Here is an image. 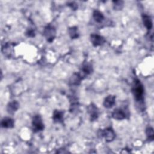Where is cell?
<instances>
[{"instance_id": "cell-1", "label": "cell", "mask_w": 154, "mask_h": 154, "mask_svg": "<svg viewBox=\"0 0 154 154\" xmlns=\"http://www.w3.org/2000/svg\"><path fill=\"white\" fill-rule=\"evenodd\" d=\"M132 92L137 102H142L144 99V90L141 81L138 79H135L133 82Z\"/></svg>"}, {"instance_id": "cell-2", "label": "cell", "mask_w": 154, "mask_h": 154, "mask_svg": "<svg viewBox=\"0 0 154 154\" xmlns=\"http://www.w3.org/2000/svg\"><path fill=\"white\" fill-rule=\"evenodd\" d=\"M98 135L100 138L104 137L106 142H111L116 138V134L113 129L111 127H108L102 130L100 129L98 132Z\"/></svg>"}, {"instance_id": "cell-3", "label": "cell", "mask_w": 154, "mask_h": 154, "mask_svg": "<svg viewBox=\"0 0 154 154\" xmlns=\"http://www.w3.org/2000/svg\"><path fill=\"white\" fill-rule=\"evenodd\" d=\"M32 129L34 132H38L43 130L44 124L42 117L40 115L36 114L32 117Z\"/></svg>"}, {"instance_id": "cell-4", "label": "cell", "mask_w": 154, "mask_h": 154, "mask_svg": "<svg viewBox=\"0 0 154 154\" xmlns=\"http://www.w3.org/2000/svg\"><path fill=\"white\" fill-rule=\"evenodd\" d=\"M43 33L47 41L51 43L55 37L56 30L53 26L51 25H48L46 26L45 27Z\"/></svg>"}, {"instance_id": "cell-5", "label": "cell", "mask_w": 154, "mask_h": 154, "mask_svg": "<svg viewBox=\"0 0 154 154\" xmlns=\"http://www.w3.org/2000/svg\"><path fill=\"white\" fill-rule=\"evenodd\" d=\"M93 72V67L92 65L89 63H86L84 64L79 72L78 75L80 76V78L82 79H84L88 75L90 74Z\"/></svg>"}, {"instance_id": "cell-6", "label": "cell", "mask_w": 154, "mask_h": 154, "mask_svg": "<svg viewBox=\"0 0 154 154\" xmlns=\"http://www.w3.org/2000/svg\"><path fill=\"white\" fill-rule=\"evenodd\" d=\"M87 111L91 121L96 120L99 117V109L94 103H91L87 106Z\"/></svg>"}, {"instance_id": "cell-7", "label": "cell", "mask_w": 154, "mask_h": 154, "mask_svg": "<svg viewBox=\"0 0 154 154\" xmlns=\"http://www.w3.org/2000/svg\"><path fill=\"white\" fill-rule=\"evenodd\" d=\"M90 41L92 45L96 47L101 46L105 42V39L102 35H100L97 34H91L90 35Z\"/></svg>"}, {"instance_id": "cell-8", "label": "cell", "mask_w": 154, "mask_h": 154, "mask_svg": "<svg viewBox=\"0 0 154 154\" xmlns=\"http://www.w3.org/2000/svg\"><path fill=\"white\" fill-rule=\"evenodd\" d=\"M116 103V96L113 95H108L106 96L103 102V105L106 108H112Z\"/></svg>"}, {"instance_id": "cell-9", "label": "cell", "mask_w": 154, "mask_h": 154, "mask_svg": "<svg viewBox=\"0 0 154 154\" xmlns=\"http://www.w3.org/2000/svg\"><path fill=\"white\" fill-rule=\"evenodd\" d=\"M64 112L55 109L52 114V120L55 123H61L63 122Z\"/></svg>"}, {"instance_id": "cell-10", "label": "cell", "mask_w": 154, "mask_h": 154, "mask_svg": "<svg viewBox=\"0 0 154 154\" xmlns=\"http://www.w3.org/2000/svg\"><path fill=\"white\" fill-rule=\"evenodd\" d=\"M112 117L116 120H122L126 118V114L123 109L120 108H116L112 113Z\"/></svg>"}, {"instance_id": "cell-11", "label": "cell", "mask_w": 154, "mask_h": 154, "mask_svg": "<svg viewBox=\"0 0 154 154\" xmlns=\"http://www.w3.org/2000/svg\"><path fill=\"white\" fill-rule=\"evenodd\" d=\"M1 126L4 128H13L14 126V121L10 117H4L1 122Z\"/></svg>"}, {"instance_id": "cell-12", "label": "cell", "mask_w": 154, "mask_h": 154, "mask_svg": "<svg viewBox=\"0 0 154 154\" xmlns=\"http://www.w3.org/2000/svg\"><path fill=\"white\" fill-rule=\"evenodd\" d=\"M19 108V103L16 100H13L9 102L7 106V110L8 113H14Z\"/></svg>"}, {"instance_id": "cell-13", "label": "cell", "mask_w": 154, "mask_h": 154, "mask_svg": "<svg viewBox=\"0 0 154 154\" xmlns=\"http://www.w3.org/2000/svg\"><path fill=\"white\" fill-rule=\"evenodd\" d=\"M142 20L144 25L147 30H150L153 27V23L150 16L144 14L142 15Z\"/></svg>"}, {"instance_id": "cell-14", "label": "cell", "mask_w": 154, "mask_h": 154, "mask_svg": "<svg viewBox=\"0 0 154 154\" xmlns=\"http://www.w3.org/2000/svg\"><path fill=\"white\" fill-rule=\"evenodd\" d=\"M93 17L97 23H101L104 20V16L102 12L96 10L93 13Z\"/></svg>"}, {"instance_id": "cell-15", "label": "cell", "mask_w": 154, "mask_h": 154, "mask_svg": "<svg viewBox=\"0 0 154 154\" xmlns=\"http://www.w3.org/2000/svg\"><path fill=\"white\" fill-rule=\"evenodd\" d=\"M69 34L72 39H76L79 37V33L78 28L76 26H72L69 28Z\"/></svg>"}, {"instance_id": "cell-16", "label": "cell", "mask_w": 154, "mask_h": 154, "mask_svg": "<svg viewBox=\"0 0 154 154\" xmlns=\"http://www.w3.org/2000/svg\"><path fill=\"white\" fill-rule=\"evenodd\" d=\"M82 79L80 78L79 76L78 73H75L70 78V83L72 85H78L81 83V81Z\"/></svg>"}, {"instance_id": "cell-17", "label": "cell", "mask_w": 154, "mask_h": 154, "mask_svg": "<svg viewBox=\"0 0 154 154\" xmlns=\"http://www.w3.org/2000/svg\"><path fill=\"white\" fill-rule=\"evenodd\" d=\"M146 134L147 139L150 141H153L154 139V132L153 129L152 127H147L146 129Z\"/></svg>"}, {"instance_id": "cell-18", "label": "cell", "mask_w": 154, "mask_h": 154, "mask_svg": "<svg viewBox=\"0 0 154 154\" xmlns=\"http://www.w3.org/2000/svg\"><path fill=\"white\" fill-rule=\"evenodd\" d=\"M113 8L115 10H121L123 7V1H113Z\"/></svg>"}, {"instance_id": "cell-19", "label": "cell", "mask_w": 154, "mask_h": 154, "mask_svg": "<svg viewBox=\"0 0 154 154\" xmlns=\"http://www.w3.org/2000/svg\"><path fill=\"white\" fill-rule=\"evenodd\" d=\"M26 35L28 37H34L35 36V32H34V31L33 29H29L26 32Z\"/></svg>"}, {"instance_id": "cell-20", "label": "cell", "mask_w": 154, "mask_h": 154, "mask_svg": "<svg viewBox=\"0 0 154 154\" xmlns=\"http://www.w3.org/2000/svg\"><path fill=\"white\" fill-rule=\"evenodd\" d=\"M67 5L73 10H76L78 8V4L74 2H70L67 3Z\"/></svg>"}]
</instances>
